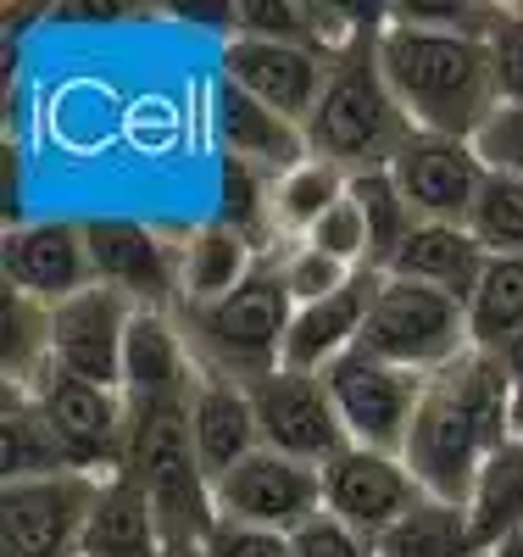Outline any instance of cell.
Returning a JSON list of instances; mask_svg holds the SVG:
<instances>
[{
    "instance_id": "6da1fadb",
    "label": "cell",
    "mask_w": 523,
    "mask_h": 557,
    "mask_svg": "<svg viewBox=\"0 0 523 557\" xmlns=\"http://www.w3.org/2000/svg\"><path fill=\"white\" fill-rule=\"evenodd\" d=\"M485 23L490 12L429 17L423 7L378 17V67H385L390 96L418 134H446L473 146L496 117L501 101L485 57Z\"/></svg>"
},
{
    "instance_id": "7a4b0ae2",
    "label": "cell",
    "mask_w": 523,
    "mask_h": 557,
    "mask_svg": "<svg viewBox=\"0 0 523 557\" xmlns=\"http://www.w3.org/2000/svg\"><path fill=\"white\" fill-rule=\"evenodd\" d=\"M507 401H512V385L496 368V357L480 346L423 385L418 418H412L407 446H401V462L423 485V496L468 507V491L480 480L485 457L512 435Z\"/></svg>"
},
{
    "instance_id": "3957f363",
    "label": "cell",
    "mask_w": 523,
    "mask_h": 557,
    "mask_svg": "<svg viewBox=\"0 0 523 557\" xmlns=\"http://www.w3.org/2000/svg\"><path fill=\"white\" fill-rule=\"evenodd\" d=\"M407 139H412V123L390 96L385 67H378V17H357L335 62H328L323 101L307 123V146L317 162L357 178V173L390 168Z\"/></svg>"
},
{
    "instance_id": "277c9868",
    "label": "cell",
    "mask_w": 523,
    "mask_h": 557,
    "mask_svg": "<svg viewBox=\"0 0 523 557\" xmlns=\"http://www.w3.org/2000/svg\"><path fill=\"white\" fill-rule=\"evenodd\" d=\"M296 318V296L284 285V268L267 251L262 268L217 307H178L184 341L196 351L201 374H223L234 385H257L284 368V335Z\"/></svg>"
},
{
    "instance_id": "5b68a950",
    "label": "cell",
    "mask_w": 523,
    "mask_h": 557,
    "mask_svg": "<svg viewBox=\"0 0 523 557\" xmlns=\"http://www.w3.org/2000/svg\"><path fill=\"white\" fill-rule=\"evenodd\" d=\"M368 357L407 368V374L435 380L440 368H451L457 357L473 351V330H468V307L446 290L412 285V278H378V296L368 312V330L357 341Z\"/></svg>"
},
{
    "instance_id": "8992f818",
    "label": "cell",
    "mask_w": 523,
    "mask_h": 557,
    "mask_svg": "<svg viewBox=\"0 0 523 557\" xmlns=\"http://www.w3.org/2000/svg\"><path fill=\"white\" fill-rule=\"evenodd\" d=\"M340 51V45H335ZM328 45H301V39H267V34H246L234 28L217 51V78H228L234 89L257 96L262 107L284 112L290 123H312L323 84H328V62H335Z\"/></svg>"
},
{
    "instance_id": "52a82bcc",
    "label": "cell",
    "mask_w": 523,
    "mask_h": 557,
    "mask_svg": "<svg viewBox=\"0 0 523 557\" xmlns=\"http://www.w3.org/2000/svg\"><path fill=\"white\" fill-rule=\"evenodd\" d=\"M95 496L101 480L78 469L0 485V557H78Z\"/></svg>"
},
{
    "instance_id": "ba28073f",
    "label": "cell",
    "mask_w": 523,
    "mask_h": 557,
    "mask_svg": "<svg viewBox=\"0 0 523 557\" xmlns=\"http://www.w3.org/2000/svg\"><path fill=\"white\" fill-rule=\"evenodd\" d=\"M323 380H328V396H335V412H340L351 446L396 451L401 457L407 430H412V418H418V401H423V385H429V380L407 374V368L378 362L362 346L346 351Z\"/></svg>"
},
{
    "instance_id": "9c48e42d",
    "label": "cell",
    "mask_w": 523,
    "mask_h": 557,
    "mask_svg": "<svg viewBox=\"0 0 523 557\" xmlns=\"http://www.w3.org/2000/svg\"><path fill=\"white\" fill-rule=\"evenodd\" d=\"M212 502L217 519L228 524H257V530H278L296 535L307 519L323 513V474L312 462L278 457L267 446H257L251 457H240L223 480H212Z\"/></svg>"
},
{
    "instance_id": "30bf717a",
    "label": "cell",
    "mask_w": 523,
    "mask_h": 557,
    "mask_svg": "<svg viewBox=\"0 0 523 557\" xmlns=\"http://www.w3.org/2000/svg\"><path fill=\"white\" fill-rule=\"evenodd\" d=\"M45 418L67 451V469L95 474V480H112L123 474L128 462V396L107 391V385H84L67 374H45L34 385Z\"/></svg>"
},
{
    "instance_id": "8fae6325",
    "label": "cell",
    "mask_w": 523,
    "mask_h": 557,
    "mask_svg": "<svg viewBox=\"0 0 523 557\" xmlns=\"http://www.w3.org/2000/svg\"><path fill=\"white\" fill-rule=\"evenodd\" d=\"M246 391H251L257 435H262L267 451L323 469L335 451L351 446L323 374H296V368H278V374H267V380H257V385H246Z\"/></svg>"
},
{
    "instance_id": "7c38bea8",
    "label": "cell",
    "mask_w": 523,
    "mask_h": 557,
    "mask_svg": "<svg viewBox=\"0 0 523 557\" xmlns=\"http://www.w3.org/2000/svg\"><path fill=\"white\" fill-rule=\"evenodd\" d=\"M84 246L95 285L128 296L134 307H178V240L146 218H84Z\"/></svg>"
},
{
    "instance_id": "4fadbf2b",
    "label": "cell",
    "mask_w": 523,
    "mask_h": 557,
    "mask_svg": "<svg viewBox=\"0 0 523 557\" xmlns=\"http://www.w3.org/2000/svg\"><path fill=\"white\" fill-rule=\"evenodd\" d=\"M396 190L407 196L418 223H468L485 190V157L468 139H446V134H418L401 146V157L390 162Z\"/></svg>"
},
{
    "instance_id": "5bb4252c",
    "label": "cell",
    "mask_w": 523,
    "mask_h": 557,
    "mask_svg": "<svg viewBox=\"0 0 523 557\" xmlns=\"http://www.w3.org/2000/svg\"><path fill=\"white\" fill-rule=\"evenodd\" d=\"M128 323H134V301L107 285H89L73 301L51 307V374L123 391Z\"/></svg>"
},
{
    "instance_id": "9a60e30c",
    "label": "cell",
    "mask_w": 523,
    "mask_h": 557,
    "mask_svg": "<svg viewBox=\"0 0 523 557\" xmlns=\"http://www.w3.org/2000/svg\"><path fill=\"white\" fill-rule=\"evenodd\" d=\"M317 474H323V513H335L340 524H351L368 541H378L401 513H412L423 502V485L412 480V469L396 451L346 446Z\"/></svg>"
},
{
    "instance_id": "2e32d148",
    "label": "cell",
    "mask_w": 523,
    "mask_h": 557,
    "mask_svg": "<svg viewBox=\"0 0 523 557\" xmlns=\"http://www.w3.org/2000/svg\"><path fill=\"white\" fill-rule=\"evenodd\" d=\"M0 273H7V290H17L39 307L73 301L78 290L95 285L84 223H73V218H17L7 228V240H0Z\"/></svg>"
},
{
    "instance_id": "e0dca14e",
    "label": "cell",
    "mask_w": 523,
    "mask_h": 557,
    "mask_svg": "<svg viewBox=\"0 0 523 557\" xmlns=\"http://www.w3.org/2000/svg\"><path fill=\"white\" fill-rule=\"evenodd\" d=\"M201 368L184 341L178 307H134L128 346H123V396L128 407L146 401H184L196 391Z\"/></svg>"
},
{
    "instance_id": "ac0fdd59",
    "label": "cell",
    "mask_w": 523,
    "mask_h": 557,
    "mask_svg": "<svg viewBox=\"0 0 523 557\" xmlns=\"http://www.w3.org/2000/svg\"><path fill=\"white\" fill-rule=\"evenodd\" d=\"M378 278L385 273H357L340 290L301 301L290 318V335H284V368H296V374H328L346 351H357L373 296H378Z\"/></svg>"
},
{
    "instance_id": "d6986e66",
    "label": "cell",
    "mask_w": 523,
    "mask_h": 557,
    "mask_svg": "<svg viewBox=\"0 0 523 557\" xmlns=\"http://www.w3.org/2000/svg\"><path fill=\"white\" fill-rule=\"evenodd\" d=\"M212 128H217V157L251 162V168H262L273 178L301 168L312 157L301 123H290L273 107H262L257 96L234 89L228 78H212Z\"/></svg>"
},
{
    "instance_id": "ffe728a7",
    "label": "cell",
    "mask_w": 523,
    "mask_h": 557,
    "mask_svg": "<svg viewBox=\"0 0 523 557\" xmlns=\"http://www.w3.org/2000/svg\"><path fill=\"white\" fill-rule=\"evenodd\" d=\"M273 246L240 235V228H228L217 218L196 223L178 235V307H217L223 296H234L246 285V278L262 268Z\"/></svg>"
},
{
    "instance_id": "44dd1931",
    "label": "cell",
    "mask_w": 523,
    "mask_h": 557,
    "mask_svg": "<svg viewBox=\"0 0 523 557\" xmlns=\"http://www.w3.org/2000/svg\"><path fill=\"white\" fill-rule=\"evenodd\" d=\"M189 441H196V457H201L207 480H223L234 462L262 446L251 391L223 380V374H201L196 391H189Z\"/></svg>"
},
{
    "instance_id": "7402d4cb",
    "label": "cell",
    "mask_w": 523,
    "mask_h": 557,
    "mask_svg": "<svg viewBox=\"0 0 523 557\" xmlns=\"http://www.w3.org/2000/svg\"><path fill=\"white\" fill-rule=\"evenodd\" d=\"M485 268H490V251L480 246V235H473L468 223H418L412 240L396 257V268H390V278H412V285L446 290L468 307Z\"/></svg>"
},
{
    "instance_id": "603a6c76",
    "label": "cell",
    "mask_w": 523,
    "mask_h": 557,
    "mask_svg": "<svg viewBox=\"0 0 523 557\" xmlns=\"http://www.w3.org/2000/svg\"><path fill=\"white\" fill-rule=\"evenodd\" d=\"M162 524L151 496L139 491L134 474L101 480V496L89 507V524L78 541V557H162Z\"/></svg>"
},
{
    "instance_id": "cb8c5ba5",
    "label": "cell",
    "mask_w": 523,
    "mask_h": 557,
    "mask_svg": "<svg viewBox=\"0 0 523 557\" xmlns=\"http://www.w3.org/2000/svg\"><path fill=\"white\" fill-rule=\"evenodd\" d=\"M7 412H0V485L17 480H45V474H67V451L45 418L39 396L28 385H7Z\"/></svg>"
},
{
    "instance_id": "d4e9b609",
    "label": "cell",
    "mask_w": 523,
    "mask_h": 557,
    "mask_svg": "<svg viewBox=\"0 0 523 557\" xmlns=\"http://www.w3.org/2000/svg\"><path fill=\"white\" fill-rule=\"evenodd\" d=\"M373 557H485V546L473 535V519L462 502L423 496L412 513H401L373 541Z\"/></svg>"
},
{
    "instance_id": "484cf974",
    "label": "cell",
    "mask_w": 523,
    "mask_h": 557,
    "mask_svg": "<svg viewBox=\"0 0 523 557\" xmlns=\"http://www.w3.org/2000/svg\"><path fill=\"white\" fill-rule=\"evenodd\" d=\"M468 519H473V535H480L485 557L523 530V441L507 435L485 457L480 480L468 491Z\"/></svg>"
},
{
    "instance_id": "4316f807",
    "label": "cell",
    "mask_w": 523,
    "mask_h": 557,
    "mask_svg": "<svg viewBox=\"0 0 523 557\" xmlns=\"http://www.w3.org/2000/svg\"><path fill=\"white\" fill-rule=\"evenodd\" d=\"M351 190V178L340 168H328L317 157H307L301 168L278 173L273 178V246H290V240H307L312 228L335 212Z\"/></svg>"
},
{
    "instance_id": "83f0119b",
    "label": "cell",
    "mask_w": 523,
    "mask_h": 557,
    "mask_svg": "<svg viewBox=\"0 0 523 557\" xmlns=\"http://www.w3.org/2000/svg\"><path fill=\"white\" fill-rule=\"evenodd\" d=\"M351 201H357V212L368 223V273H390L396 257H401V246L412 240V228H418V218H412L407 196L396 190L390 168L357 173L351 178Z\"/></svg>"
},
{
    "instance_id": "f1b7e54d",
    "label": "cell",
    "mask_w": 523,
    "mask_h": 557,
    "mask_svg": "<svg viewBox=\"0 0 523 557\" xmlns=\"http://www.w3.org/2000/svg\"><path fill=\"white\" fill-rule=\"evenodd\" d=\"M0 368H7V385H28V391L51 374V307L7 290V312H0Z\"/></svg>"
},
{
    "instance_id": "f546056e",
    "label": "cell",
    "mask_w": 523,
    "mask_h": 557,
    "mask_svg": "<svg viewBox=\"0 0 523 557\" xmlns=\"http://www.w3.org/2000/svg\"><path fill=\"white\" fill-rule=\"evenodd\" d=\"M468 330L480 351H496L507 335L523 330V257H490L480 290L468 301Z\"/></svg>"
},
{
    "instance_id": "4dcf8cb0",
    "label": "cell",
    "mask_w": 523,
    "mask_h": 557,
    "mask_svg": "<svg viewBox=\"0 0 523 557\" xmlns=\"http://www.w3.org/2000/svg\"><path fill=\"white\" fill-rule=\"evenodd\" d=\"M468 228L480 235V246L490 257H523V178H507V173H490L485 190H480V207H473Z\"/></svg>"
},
{
    "instance_id": "1f68e13d",
    "label": "cell",
    "mask_w": 523,
    "mask_h": 557,
    "mask_svg": "<svg viewBox=\"0 0 523 557\" xmlns=\"http://www.w3.org/2000/svg\"><path fill=\"white\" fill-rule=\"evenodd\" d=\"M485 57H490V78H496V101L523 107V7H490Z\"/></svg>"
},
{
    "instance_id": "d6a6232c",
    "label": "cell",
    "mask_w": 523,
    "mask_h": 557,
    "mask_svg": "<svg viewBox=\"0 0 523 557\" xmlns=\"http://www.w3.org/2000/svg\"><path fill=\"white\" fill-rule=\"evenodd\" d=\"M273 257H278V268H284V285H290L296 307H301V301H317V296H328V290H340L346 278H357V273H351V268H340L335 257H323L312 240L273 246Z\"/></svg>"
},
{
    "instance_id": "836d02e7",
    "label": "cell",
    "mask_w": 523,
    "mask_h": 557,
    "mask_svg": "<svg viewBox=\"0 0 523 557\" xmlns=\"http://www.w3.org/2000/svg\"><path fill=\"white\" fill-rule=\"evenodd\" d=\"M323 257H335L340 268H351V273H368V223H362V212H357V201H351V190H346V201L328 212L312 235H307Z\"/></svg>"
},
{
    "instance_id": "e575fe53",
    "label": "cell",
    "mask_w": 523,
    "mask_h": 557,
    "mask_svg": "<svg viewBox=\"0 0 523 557\" xmlns=\"http://www.w3.org/2000/svg\"><path fill=\"white\" fill-rule=\"evenodd\" d=\"M473 146H480L490 173L523 178V107H496V117L485 123V134Z\"/></svg>"
},
{
    "instance_id": "d590c367",
    "label": "cell",
    "mask_w": 523,
    "mask_h": 557,
    "mask_svg": "<svg viewBox=\"0 0 523 557\" xmlns=\"http://www.w3.org/2000/svg\"><path fill=\"white\" fill-rule=\"evenodd\" d=\"M290 546H296V557H373V541L357 535L351 524H340L335 513L307 519V524L290 535Z\"/></svg>"
},
{
    "instance_id": "8d00e7d4",
    "label": "cell",
    "mask_w": 523,
    "mask_h": 557,
    "mask_svg": "<svg viewBox=\"0 0 523 557\" xmlns=\"http://www.w3.org/2000/svg\"><path fill=\"white\" fill-rule=\"evenodd\" d=\"M201 552L207 557H296L290 535L257 530V524H228V519H217V530H212V541Z\"/></svg>"
},
{
    "instance_id": "74e56055",
    "label": "cell",
    "mask_w": 523,
    "mask_h": 557,
    "mask_svg": "<svg viewBox=\"0 0 523 557\" xmlns=\"http://www.w3.org/2000/svg\"><path fill=\"white\" fill-rule=\"evenodd\" d=\"M490 357H496V368L507 374V385H512V391H523V330H518V335H507Z\"/></svg>"
},
{
    "instance_id": "f35d334b",
    "label": "cell",
    "mask_w": 523,
    "mask_h": 557,
    "mask_svg": "<svg viewBox=\"0 0 523 557\" xmlns=\"http://www.w3.org/2000/svg\"><path fill=\"white\" fill-rule=\"evenodd\" d=\"M507 430H512V441H523V391H512V401H507Z\"/></svg>"
},
{
    "instance_id": "ab89813d",
    "label": "cell",
    "mask_w": 523,
    "mask_h": 557,
    "mask_svg": "<svg viewBox=\"0 0 523 557\" xmlns=\"http://www.w3.org/2000/svg\"><path fill=\"white\" fill-rule=\"evenodd\" d=\"M490 557H523V530H518V535H512V541H501V546H496V552H490Z\"/></svg>"
},
{
    "instance_id": "60d3db41",
    "label": "cell",
    "mask_w": 523,
    "mask_h": 557,
    "mask_svg": "<svg viewBox=\"0 0 523 557\" xmlns=\"http://www.w3.org/2000/svg\"><path fill=\"white\" fill-rule=\"evenodd\" d=\"M162 557H207L201 546H162Z\"/></svg>"
}]
</instances>
